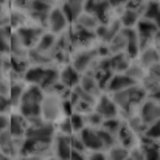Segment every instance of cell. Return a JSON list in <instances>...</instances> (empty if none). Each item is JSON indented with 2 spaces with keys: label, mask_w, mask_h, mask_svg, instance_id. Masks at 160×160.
Wrapping results in <instances>:
<instances>
[{
  "label": "cell",
  "mask_w": 160,
  "mask_h": 160,
  "mask_svg": "<svg viewBox=\"0 0 160 160\" xmlns=\"http://www.w3.org/2000/svg\"><path fill=\"white\" fill-rule=\"evenodd\" d=\"M73 23H76L78 27H82V28H86V30L95 31V30L98 28V25H100V20L97 19V16H95V14L82 11V12L79 14V17H78Z\"/></svg>",
  "instance_id": "23"
},
{
  "label": "cell",
  "mask_w": 160,
  "mask_h": 160,
  "mask_svg": "<svg viewBox=\"0 0 160 160\" xmlns=\"http://www.w3.org/2000/svg\"><path fill=\"white\" fill-rule=\"evenodd\" d=\"M44 93L45 92L39 86L27 84V87H25V90L20 97V101L17 104L19 113L23 115L27 120L41 117V104H42V100H44Z\"/></svg>",
  "instance_id": "2"
},
{
  "label": "cell",
  "mask_w": 160,
  "mask_h": 160,
  "mask_svg": "<svg viewBox=\"0 0 160 160\" xmlns=\"http://www.w3.org/2000/svg\"><path fill=\"white\" fill-rule=\"evenodd\" d=\"M54 129H56L58 134H62V135H72L73 134V129H72L68 117H64L58 123H54Z\"/></svg>",
  "instance_id": "33"
},
{
  "label": "cell",
  "mask_w": 160,
  "mask_h": 160,
  "mask_svg": "<svg viewBox=\"0 0 160 160\" xmlns=\"http://www.w3.org/2000/svg\"><path fill=\"white\" fill-rule=\"evenodd\" d=\"M68 120H70L73 134H78V132H81V131L86 128V121H84V115H82V113L72 112V113L68 115Z\"/></svg>",
  "instance_id": "30"
},
{
  "label": "cell",
  "mask_w": 160,
  "mask_h": 160,
  "mask_svg": "<svg viewBox=\"0 0 160 160\" xmlns=\"http://www.w3.org/2000/svg\"><path fill=\"white\" fill-rule=\"evenodd\" d=\"M70 160H87V152H81V151H73L72 149Z\"/></svg>",
  "instance_id": "39"
},
{
  "label": "cell",
  "mask_w": 160,
  "mask_h": 160,
  "mask_svg": "<svg viewBox=\"0 0 160 160\" xmlns=\"http://www.w3.org/2000/svg\"><path fill=\"white\" fill-rule=\"evenodd\" d=\"M84 2L86 0H62L61 8H62V11L67 16L70 23H73L79 17V14L84 11Z\"/></svg>",
  "instance_id": "15"
},
{
  "label": "cell",
  "mask_w": 160,
  "mask_h": 160,
  "mask_svg": "<svg viewBox=\"0 0 160 160\" xmlns=\"http://www.w3.org/2000/svg\"><path fill=\"white\" fill-rule=\"evenodd\" d=\"M137 84L135 81H132L129 76H126L124 73H112L109 81L106 84V89L104 92L106 93H113V92H120V90H124L131 86Z\"/></svg>",
  "instance_id": "11"
},
{
  "label": "cell",
  "mask_w": 160,
  "mask_h": 160,
  "mask_svg": "<svg viewBox=\"0 0 160 160\" xmlns=\"http://www.w3.org/2000/svg\"><path fill=\"white\" fill-rule=\"evenodd\" d=\"M126 76H129L132 81H135V82H140L142 81V78L145 76V73H146V70L135 61V59H132L131 61V64L128 65V68L123 72Z\"/></svg>",
  "instance_id": "27"
},
{
  "label": "cell",
  "mask_w": 160,
  "mask_h": 160,
  "mask_svg": "<svg viewBox=\"0 0 160 160\" xmlns=\"http://www.w3.org/2000/svg\"><path fill=\"white\" fill-rule=\"evenodd\" d=\"M56 82H59V68H56L53 65H48L45 68V73H44V78H42L39 87L44 92H48Z\"/></svg>",
  "instance_id": "20"
},
{
  "label": "cell",
  "mask_w": 160,
  "mask_h": 160,
  "mask_svg": "<svg viewBox=\"0 0 160 160\" xmlns=\"http://www.w3.org/2000/svg\"><path fill=\"white\" fill-rule=\"evenodd\" d=\"M11 107H14V106H12L9 97L8 95H2L0 97V113H8L11 110Z\"/></svg>",
  "instance_id": "36"
},
{
  "label": "cell",
  "mask_w": 160,
  "mask_h": 160,
  "mask_svg": "<svg viewBox=\"0 0 160 160\" xmlns=\"http://www.w3.org/2000/svg\"><path fill=\"white\" fill-rule=\"evenodd\" d=\"M117 137V145L126 148V149H132L135 146H138V135H135L126 124V121H123V124L120 126L118 132L115 134Z\"/></svg>",
  "instance_id": "13"
},
{
  "label": "cell",
  "mask_w": 160,
  "mask_h": 160,
  "mask_svg": "<svg viewBox=\"0 0 160 160\" xmlns=\"http://www.w3.org/2000/svg\"><path fill=\"white\" fill-rule=\"evenodd\" d=\"M64 117H67L64 109V98L56 93H44V100L41 104V118L54 124Z\"/></svg>",
  "instance_id": "3"
},
{
  "label": "cell",
  "mask_w": 160,
  "mask_h": 160,
  "mask_svg": "<svg viewBox=\"0 0 160 160\" xmlns=\"http://www.w3.org/2000/svg\"><path fill=\"white\" fill-rule=\"evenodd\" d=\"M45 68L47 67H42V65H30L23 75V81L28 82V84H36L39 86L42 78H44V73H45Z\"/></svg>",
  "instance_id": "22"
},
{
  "label": "cell",
  "mask_w": 160,
  "mask_h": 160,
  "mask_svg": "<svg viewBox=\"0 0 160 160\" xmlns=\"http://www.w3.org/2000/svg\"><path fill=\"white\" fill-rule=\"evenodd\" d=\"M140 17L148 19L152 22L159 20V2L157 0H146L140 8Z\"/></svg>",
  "instance_id": "21"
},
{
  "label": "cell",
  "mask_w": 160,
  "mask_h": 160,
  "mask_svg": "<svg viewBox=\"0 0 160 160\" xmlns=\"http://www.w3.org/2000/svg\"><path fill=\"white\" fill-rule=\"evenodd\" d=\"M123 124V120L120 118V117H113V118H106V120H103V123H101V126L100 128H103L104 131L107 132H110V134H117L118 132V129H120V126Z\"/></svg>",
  "instance_id": "31"
},
{
  "label": "cell",
  "mask_w": 160,
  "mask_h": 160,
  "mask_svg": "<svg viewBox=\"0 0 160 160\" xmlns=\"http://www.w3.org/2000/svg\"><path fill=\"white\" fill-rule=\"evenodd\" d=\"M9 126V115L8 113H0V134L8 131Z\"/></svg>",
  "instance_id": "38"
},
{
  "label": "cell",
  "mask_w": 160,
  "mask_h": 160,
  "mask_svg": "<svg viewBox=\"0 0 160 160\" xmlns=\"http://www.w3.org/2000/svg\"><path fill=\"white\" fill-rule=\"evenodd\" d=\"M3 58H5V56H2V54H0V75H2V64H3Z\"/></svg>",
  "instance_id": "42"
},
{
  "label": "cell",
  "mask_w": 160,
  "mask_h": 160,
  "mask_svg": "<svg viewBox=\"0 0 160 160\" xmlns=\"http://www.w3.org/2000/svg\"><path fill=\"white\" fill-rule=\"evenodd\" d=\"M70 27V22L67 19V16L64 14L61 6H53L48 12L47 17V28L50 33L53 34H61L62 31H65Z\"/></svg>",
  "instance_id": "6"
},
{
  "label": "cell",
  "mask_w": 160,
  "mask_h": 160,
  "mask_svg": "<svg viewBox=\"0 0 160 160\" xmlns=\"http://www.w3.org/2000/svg\"><path fill=\"white\" fill-rule=\"evenodd\" d=\"M70 146H72V149H73V151L87 152V151H86V148H84V143H82V140L79 138V135H78V134H72V135H70Z\"/></svg>",
  "instance_id": "35"
},
{
  "label": "cell",
  "mask_w": 160,
  "mask_h": 160,
  "mask_svg": "<svg viewBox=\"0 0 160 160\" xmlns=\"http://www.w3.org/2000/svg\"><path fill=\"white\" fill-rule=\"evenodd\" d=\"M107 2H109V5L115 9V8H121V6H124L128 0H107Z\"/></svg>",
  "instance_id": "40"
},
{
  "label": "cell",
  "mask_w": 160,
  "mask_h": 160,
  "mask_svg": "<svg viewBox=\"0 0 160 160\" xmlns=\"http://www.w3.org/2000/svg\"><path fill=\"white\" fill-rule=\"evenodd\" d=\"M93 110L98 112L104 120L106 118H113V117H120V112H118V107L113 103V100L110 98V95L106 92H101L97 100H95V104H93Z\"/></svg>",
  "instance_id": "8"
},
{
  "label": "cell",
  "mask_w": 160,
  "mask_h": 160,
  "mask_svg": "<svg viewBox=\"0 0 160 160\" xmlns=\"http://www.w3.org/2000/svg\"><path fill=\"white\" fill-rule=\"evenodd\" d=\"M25 87H27V86L23 84V81H22V79H19V81H11V82H9L8 97H9V100H11L12 106L17 107L19 101H20V97H22V93H23V90H25Z\"/></svg>",
  "instance_id": "26"
},
{
  "label": "cell",
  "mask_w": 160,
  "mask_h": 160,
  "mask_svg": "<svg viewBox=\"0 0 160 160\" xmlns=\"http://www.w3.org/2000/svg\"><path fill=\"white\" fill-rule=\"evenodd\" d=\"M27 59H28L30 65H42V67H48V65L53 64L52 54L45 53V52H41V50H38L36 47H31V48L28 50Z\"/></svg>",
  "instance_id": "17"
},
{
  "label": "cell",
  "mask_w": 160,
  "mask_h": 160,
  "mask_svg": "<svg viewBox=\"0 0 160 160\" xmlns=\"http://www.w3.org/2000/svg\"><path fill=\"white\" fill-rule=\"evenodd\" d=\"M103 117L98 113V112H95V110H90V112H87L86 115H84V121H86V126H89V128H93V129H98L100 126H101V123H103Z\"/></svg>",
  "instance_id": "32"
},
{
  "label": "cell",
  "mask_w": 160,
  "mask_h": 160,
  "mask_svg": "<svg viewBox=\"0 0 160 160\" xmlns=\"http://www.w3.org/2000/svg\"><path fill=\"white\" fill-rule=\"evenodd\" d=\"M128 154H129V149H126L120 145H115L106 151L107 160H124L128 157Z\"/></svg>",
  "instance_id": "29"
},
{
  "label": "cell",
  "mask_w": 160,
  "mask_h": 160,
  "mask_svg": "<svg viewBox=\"0 0 160 160\" xmlns=\"http://www.w3.org/2000/svg\"><path fill=\"white\" fill-rule=\"evenodd\" d=\"M78 135H79V138L82 140L86 151H104L103 143H101V140H100V137H98L97 129L86 126L81 132H78Z\"/></svg>",
  "instance_id": "10"
},
{
  "label": "cell",
  "mask_w": 160,
  "mask_h": 160,
  "mask_svg": "<svg viewBox=\"0 0 160 160\" xmlns=\"http://www.w3.org/2000/svg\"><path fill=\"white\" fill-rule=\"evenodd\" d=\"M97 132H98V137H100V140H101V143H103L104 151L110 149L112 146H115V145H117V137H115L113 134H110V132L104 131L103 128H98V129H97Z\"/></svg>",
  "instance_id": "28"
},
{
  "label": "cell",
  "mask_w": 160,
  "mask_h": 160,
  "mask_svg": "<svg viewBox=\"0 0 160 160\" xmlns=\"http://www.w3.org/2000/svg\"><path fill=\"white\" fill-rule=\"evenodd\" d=\"M27 54H28V48L22 44V41L12 31L11 42H9V56H12V58H27Z\"/></svg>",
  "instance_id": "25"
},
{
  "label": "cell",
  "mask_w": 160,
  "mask_h": 160,
  "mask_svg": "<svg viewBox=\"0 0 160 160\" xmlns=\"http://www.w3.org/2000/svg\"><path fill=\"white\" fill-rule=\"evenodd\" d=\"M79 79H81V73L68 62L65 65H62L59 68V81L67 87V89H73L79 84Z\"/></svg>",
  "instance_id": "12"
},
{
  "label": "cell",
  "mask_w": 160,
  "mask_h": 160,
  "mask_svg": "<svg viewBox=\"0 0 160 160\" xmlns=\"http://www.w3.org/2000/svg\"><path fill=\"white\" fill-rule=\"evenodd\" d=\"M0 160H12V157H9V156H6V154L0 152Z\"/></svg>",
  "instance_id": "41"
},
{
  "label": "cell",
  "mask_w": 160,
  "mask_h": 160,
  "mask_svg": "<svg viewBox=\"0 0 160 160\" xmlns=\"http://www.w3.org/2000/svg\"><path fill=\"white\" fill-rule=\"evenodd\" d=\"M135 113L142 118V121H143L146 126H148V124H152V123H156V121H159V117H160L159 101L146 97V98L138 104Z\"/></svg>",
  "instance_id": "5"
},
{
  "label": "cell",
  "mask_w": 160,
  "mask_h": 160,
  "mask_svg": "<svg viewBox=\"0 0 160 160\" xmlns=\"http://www.w3.org/2000/svg\"><path fill=\"white\" fill-rule=\"evenodd\" d=\"M56 36H58V34H53V33H50V31H44L34 47H36L38 50H41V52L52 53V50L54 48V44H56Z\"/></svg>",
  "instance_id": "24"
},
{
  "label": "cell",
  "mask_w": 160,
  "mask_h": 160,
  "mask_svg": "<svg viewBox=\"0 0 160 160\" xmlns=\"http://www.w3.org/2000/svg\"><path fill=\"white\" fill-rule=\"evenodd\" d=\"M27 128H28V120L23 115H20L19 112L9 115L8 131H9V134L14 138H23L25 137V132H27Z\"/></svg>",
  "instance_id": "14"
},
{
  "label": "cell",
  "mask_w": 160,
  "mask_h": 160,
  "mask_svg": "<svg viewBox=\"0 0 160 160\" xmlns=\"http://www.w3.org/2000/svg\"><path fill=\"white\" fill-rule=\"evenodd\" d=\"M135 61H137V62H138V64L146 70V68H148V67H151L152 64L159 62V48H157V47L149 45V47H146V48L140 50V53L137 54Z\"/></svg>",
  "instance_id": "16"
},
{
  "label": "cell",
  "mask_w": 160,
  "mask_h": 160,
  "mask_svg": "<svg viewBox=\"0 0 160 160\" xmlns=\"http://www.w3.org/2000/svg\"><path fill=\"white\" fill-rule=\"evenodd\" d=\"M142 135H145V137H148V138H151V140H156V142H159V121H156V123H152V124H148L146 126V129H145V132L142 134Z\"/></svg>",
  "instance_id": "34"
},
{
  "label": "cell",
  "mask_w": 160,
  "mask_h": 160,
  "mask_svg": "<svg viewBox=\"0 0 160 160\" xmlns=\"http://www.w3.org/2000/svg\"><path fill=\"white\" fill-rule=\"evenodd\" d=\"M109 95L118 107L120 117H124V120L128 117H131L132 113H135L138 104L146 98V92L142 89V86L138 82L124 89V90L113 92V93H109Z\"/></svg>",
  "instance_id": "1"
},
{
  "label": "cell",
  "mask_w": 160,
  "mask_h": 160,
  "mask_svg": "<svg viewBox=\"0 0 160 160\" xmlns=\"http://www.w3.org/2000/svg\"><path fill=\"white\" fill-rule=\"evenodd\" d=\"M98 59H100L98 45H89V47H84V48L78 50L76 53H72L70 64L82 75V73L89 72L97 64Z\"/></svg>",
  "instance_id": "4"
},
{
  "label": "cell",
  "mask_w": 160,
  "mask_h": 160,
  "mask_svg": "<svg viewBox=\"0 0 160 160\" xmlns=\"http://www.w3.org/2000/svg\"><path fill=\"white\" fill-rule=\"evenodd\" d=\"M53 156L56 160H70L72 156V146H70V135L54 134L53 140Z\"/></svg>",
  "instance_id": "9"
},
{
  "label": "cell",
  "mask_w": 160,
  "mask_h": 160,
  "mask_svg": "<svg viewBox=\"0 0 160 160\" xmlns=\"http://www.w3.org/2000/svg\"><path fill=\"white\" fill-rule=\"evenodd\" d=\"M87 160H107L106 151H87Z\"/></svg>",
  "instance_id": "37"
},
{
  "label": "cell",
  "mask_w": 160,
  "mask_h": 160,
  "mask_svg": "<svg viewBox=\"0 0 160 160\" xmlns=\"http://www.w3.org/2000/svg\"><path fill=\"white\" fill-rule=\"evenodd\" d=\"M44 31H45L44 27H41V25H28V23L20 27V28H17V30H14L17 38L22 41V44L28 50L38 44V41H39V38L42 36Z\"/></svg>",
  "instance_id": "7"
},
{
  "label": "cell",
  "mask_w": 160,
  "mask_h": 160,
  "mask_svg": "<svg viewBox=\"0 0 160 160\" xmlns=\"http://www.w3.org/2000/svg\"><path fill=\"white\" fill-rule=\"evenodd\" d=\"M79 86H81L87 93L93 95L95 98L103 92V90L100 89V86H98V81L95 79V76H93L92 73H82V75H81V79H79Z\"/></svg>",
  "instance_id": "19"
},
{
  "label": "cell",
  "mask_w": 160,
  "mask_h": 160,
  "mask_svg": "<svg viewBox=\"0 0 160 160\" xmlns=\"http://www.w3.org/2000/svg\"><path fill=\"white\" fill-rule=\"evenodd\" d=\"M39 2H44V3H48V5H53L54 0H39Z\"/></svg>",
  "instance_id": "43"
},
{
  "label": "cell",
  "mask_w": 160,
  "mask_h": 160,
  "mask_svg": "<svg viewBox=\"0 0 160 160\" xmlns=\"http://www.w3.org/2000/svg\"><path fill=\"white\" fill-rule=\"evenodd\" d=\"M140 19V12L137 9H131V8H121V12L118 16V20L121 23L123 28H134L137 25Z\"/></svg>",
  "instance_id": "18"
}]
</instances>
